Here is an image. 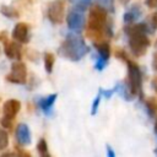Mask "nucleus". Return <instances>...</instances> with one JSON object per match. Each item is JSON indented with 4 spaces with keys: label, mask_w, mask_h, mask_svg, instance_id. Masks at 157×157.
I'll list each match as a JSON object with an SVG mask.
<instances>
[{
    "label": "nucleus",
    "mask_w": 157,
    "mask_h": 157,
    "mask_svg": "<svg viewBox=\"0 0 157 157\" xmlns=\"http://www.w3.org/2000/svg\"><path fill=\"white\" fill-rule=\"evenodd\" d=\"M4 43V52H5V55L9 58V59H12V60H20L22 58V48H21V44L20 42L17 40H9L5 39L2 40Z\"/></svg>",
    "instance_id": "9"
},
{
    "label": "nucleus",
    "mask_w": 157,
    "mask_h": 157,
    "mask_svg": "<svg viewBox=\"0 0 157 157\" xmlns=\"http://www.w3.org/2000/svg\"><path fill=\"white\" fill-rule=\"evenodd\" d=\"M152 66L155 70H157V53L153 55V60H152Z\"/></svg>",
    "instance_id": "27"
},
{
    "label": "nucleus",
    "mask_w": 157,
    "mask_h": 157,
    "mask_svg": "<svg viewBox=\"0 0 157 157\" xmlns=\"http://www.w3.org/2000/svg\"><path fill=\"white\" fill-rule=\"evenodd\" d=\"M155 152H156V155H157V150H156V151H155Z\"/></svg>",
    "instance_id": "32"
},
{
    "label": "nucleus",
    "mask_w": 157,
    "mask_h": 157,
    "mask_svg": "<svg viewBox=\"0 0 157 157\" xmlns=\"http://www.w3.org/2000/svg\"><path fill=\"white\" fill-rule=\"evenodd\" d=\"M0 54H1V49H0Z\"/></svg>",
    "instance_id": "33"
},
{
    "label": "nucleus",
    "mask_w": 157,
    "mask_h": 157,
    "mask_svg": "<svg viewBox=\"0 0 157 157\" xmlns=\"http://www.w3.org/2000/svg\"><path fill=\"white\" fill-rule=\"evenodd\" d=\"M153 128H155V132L157 134V115L155 118V124H153Z\"/></svg>",
    "instance_id": "29"
},
{
    "label": "nucleus",
    "mask_w": 157,
    "mask_h": 157,
    "mask_svg": "<svg viewBox=\"0 0 157 157\" xmlns=\"http://www.w3.org/2000/svg\"><path fill=\"white\" fill-rule=\"evenodd\" d=\"M151 22H152V26H153L155 28H157V11L152 15V17H151Z\"/></svg>",
    "instance_id": "25"
},
{
    "label": "nucleus",
    "mask_w": 157,
    "mask_h": 157,
    "mask_svg": "<svg viewBox=\"0 0 157 157\" xmlns=\"http://www.w3.org/2000/svg\"><path fill=\"white\" fill-rule=\"evenodd\" d=\"M156 48H157V42H156Z\"/></svg>",
    "instance_id": "31"
},
{
    "label": "nucleus",
    "mask_w": 157,
    "mask_h": 157,
    "mask_svg": "<svg viewBox=\"0 0 157 157\" xmlns=\"http://www.w3.org/2000/svg\"><path fill=\"white\" fill-rule=\"evenodd\" d=\"M141 13H142V12H141L140 7H139L137 5H135V6H132L131 9H129V10L124 13L123 20H124L125 23H132V22H135L136 20L140 18Z\"/></svg>",
    "instance_id": "14"
},
{
    "label": "nucleus",
    "mask_w": 157,
    "mask_h": 157,
    "mask_svg": "<svg viewBox=\"0 0 157 157\" xmlns=\"http://www.w3.org/2000/svg\"><path fill=\"white\" fill-rule=\"evenodd\" d=\"M7 145H9V135L4 129L0 128V152L5 150Z\"/></svg>",
    "instance_id": "20"
},
{
    "label": "nucleus",
    "mask_w": 157,
    "mask_h": 157,
    "mask_svg": "<svg viewBox=\"0 0 157 157\" xmlns=\"http://www.w3.org/2000/svg\"><path fill=\"white\" fill-rule=\"evenodd\" d=\"M107 153H108V156H109V157H114V155H115L110 146H107Z\"/></svg>",
    "instance_id": "26"
},
{
    "label": "nucleus",
    "mask_w": 157,
    "mask_h": 157,
    "mask_svg": "<svg viewBox=\"0 0 157 157\" xmlns=\"http://www.w3.org/2000/svg\"><path fill=\"white\" fill-rule=\"evenodd\" d=\"M65 15V1L64 0H53L47 9L48 20L54 25H60Z\"/></svg>",
    "instance_id": "6"
},
{
    "label": "nucleus",
    "mask_w": 157,
    "mask_h": 157,
    "mask_svg": "<svg viewBox=\"0 0 157 157\" xmlns=\"http://www.w3.org/2000/svg\"><path fill=\"white\" fill-rule=\"evenodd\" d=\"M12 38L22 44L29 42V27L25 22H18L12 29Z\"/></svg>",
    "instance_id": "11"
},
{
    "label": "nucleus",
    "mask_w": 157,
    "mask_h": 157,
    "mask_svg": "<svg viewBox=\"0 0 157 157\" xmlns=\"http://www.w3.org/2000/svg\"><path fill=\"white\" fill-rule=\"evenodd\" d=\"M129 1H130V0H120V2H121V4H124V5H126Z\"/></svg>",
    "instance_id": "30"
},
{
    "label": "nucleus",
    "mask_w": 157,
    "mask_h": 157,
    "mask_svg": "<svg viewBox=\"0 0 157 157\" xmlns=\"http://www.w3.org/2000/svg\"><path fill=\"white\" fill-rule=\"evenodd\" d=\"M58 94L56 93H52V94H48L45 97H40L38 101H37V104H38V108L44 113V114H49L54 103H55V99H56Z\"/></svg>",
    "instance_id": "13"
},
{
    "label": "nucleus",
    "mask_w": 157,
    "mask_h": 157,
    "mask_svg": "<svg viewBox=\"0 0 157 157\" xmlns=\"http://www.w3.org/2000/svg\"><path fill=\"white\" fill-rule=\"evenodd\" d=\"M90 52L88 45L86 44L85 39L77 34H67L65 40L58 49V53L70 60V61H78L81 60L87 53Z\"/></svg>",
    "instance_id": "3"
},
{
    "label": "nucleus",
    "mask_w": 157,
    "mask_h": 157,
    "mask_svg": "<svg viewBox=\"0 0 157 157\" xmlns=\"http://www.w3.org/2000/svg\"><path fill=\"white\" fill-rule=\"evenodd\" d=\"M145 105H146V109H147V112H148V114L151 117L156 115V112H157V99L156 98L147 99L146 103H145Z\"/></svg>",
    "instance_id": "19"
},
{
    "label": "nucleus",
    "mask_w": 157,
    "mask_h": 157,
    "mask_svg": "<svg viewBox=\"0 0 157 157\" xmlns=\"http://www.w3.org/2000/svg\"><path fill=\"white\" fill-rule=\"evenodd\" d=\"M85 22H86V18H85L83 11L75 9V7L69 11L67 17H66V23L71 31H74V32L82 31L85 27Z\"/></svg>",
    "instance_id": "8"
},
{
    "label": "nucleus",
    "mask_w": 157,
    "mask_h": 157,
    "mask_svg": "<svg viewBox=\"0 0 157 157\" xmlns=\"http://www.w3.org/2000/svg\"><path fill=\"white\" fill-rule=\"evenodd\" d=\"M6 81L15 85H25L27 82V67L21 60H16L11 65V72L5 76Z\"/></svg>",
    "instance_id": "5"
},
{
    "label": "nucleus",
    "mask_w": 157,
    "mask_h": 157,
    "mask_svg": "<svg viewBox=\"0 0 157 157\" xmlns=\"http://www.w3.org/2000/svg\"><path fill=\"white\" fill-rule=\"evenodd\" d=\"M54 63H55L54 54L53 53H49V52H45L44 53V69H45V71L48 74H50L53 71Z\"/></svg>",
    "instance_id": "16"
},
{
    "label": "nucleus",
    "mask_w": 157,
    "mask_h": 157,
    "mask_svg": "<svg viewBox=\"0 0 157 157\" xmlns=\"http://www.w3.org/2000/svg\"><path fill=\"white\" fill-rule=\"evenodd\" d=\"M87 34L94 42L103 40V34L112 37V27L108 21L107 10L102 6H93L88 13V25H87Z\"/></svg>",
    "instance_id": "1"
},
{
    "label": "nucleus",
    "mask_w": 157,
    "mask_h": 157,
    "mask_svg": "<svg viewBox=\"0 0 157 157\" xmlns=\"http://www.w3.org/2000/svg\"><path fill=\"white\" fill-rule=\"evenodd\" d=\"M98 5L105 9L107 11H114V0H97Z\"/></svg>",
    "instance_id": "21"
},
{
    "label": "nucleus",
    "mask_w": 157,
    "mask_h": 157,
    "mask_svg": "<svg viewBox=\"0 0 157 157\" xmlns=\"http://www.w3.org/2000/svg\"><path fill=\"white\" fill-rule=\"evenodd\" d=\"M102 97H103V96L98 92L97 97L94 98V101H93V103H92V109H91V114H92V115H94V114L97 113L98 107H99V103H101V98H102Z\"/></svg>",
    "instance_id": "22"
},
{
    "label": "nucleus",
    "mask_w": 157,
    "mask_h": 157,
    "mask_svg": "<svg viewBox=\"0 0 157 157\" xmlns=\"http://www.w3.org/2000/svg\"><path fill=\"white\" fill-rule=\"evenodd\" d=\"M146 5L151 9H157V0H146Z\"/></svg>",
    "instance_id": "24"
},
{
    "label": "nucleus",
    "mask_w": 157,
    "mask_h": 157,
    "mask_svg": "<svg viewBox=\"0 0 157 157\" xmlns=\"http://www.w3.org/2000/svg\"><path fill=\"white\" fill-rule=\"evenodd\" d=\"M98 92H99L104 98H107V99H108V98H110L114 93H117V86H115L114 88H110V90H103V88H99V90H98Z\"/></svg>",
    "instance_id": "23"
},
{
    "label": "nucleus",
    "mask_w": 157,
    "mask_h": 157,
    "mask_svg": "<svg viewBox=\"0 0 157 157\" xmlns=\"http://www.w3.org/2000/svg\"><path fill=\"white\" fill-rule=\"evenodd\" d=\"M37 151H38V153H39L40 156H43V157L50 156L49 152H48V145H47L45 139H40V140L38 141V144H37Z\"/></svg>",
    "instance_id": "18"
},
{
    "label": "nucleus",
    "mask_w": 157,
    "mask_h": 157,
    "mask_svg": "<svg viewBox=\"0 0 157 157\" xmlns=\"http://www.w3.org/2000/svg\"><path fill=\"white\" fill-rule=\"evenodd\" d=\"M125 34L129 38V47L135 56H142L146 54L150 47V39L147 37L148 27L146 23H136L125 27Z\"/></svg>",
    "instance_id": "2"
},
{
    "label": "nucleus",
    "mask_w": 157,
    "mask_h": 157,
    "mask_svg": "<svg viewBox=\"0 0 157 157\" xmlns=\"http://www.w3.org/2000/svg\"><path fill=\"white\" fill-rule=\"evenodd\" d=\"M21 109V103L17 99H7L2 105V118H6L9 120H15L16 115L18 114Z\"/></svg>",
    "instance_id": "10"
},
{
    "label": "nucleus",
    "mask_w": 157,
    "mask_h": 157,
    "mask_svg": "<svg viewBox=\"0 0 157 157\" xmlns=\"http://www.w3.org/2000/svg\"><path fill=\"white\" fill-rule=\"evenodd\" d=\"M0 13L7 18H18L20 17V12L15 7L9 6V5H1L0 6Z\"/></svg>",
    "instance_id": "15"
},
{
    "label": "nucleus",
    "mask_w": 157,
    "mask_h": 157,
    "mask_svg": "<svg viewBox=\"0 0 157 157\" xmlns=\"http://www.w3.org/2000/svg\"><path fill=\"white\" fill-rule=\"evenodd\" d=\"M15 136H16V141L22 146H27L31 144V130L27 124L23 123L18 124L15 130Z\"/></svg>",
    "instance_id": "12"
},
{
    "label": "nucleus",
    "mask_w": 157,
    "mask_h": 157,
    "mask_svg": "<svg viewBox=\"0 0 157 157\" xmlns=\"http://www.w3.org/2000/svg\"><path fill=\"white\" fill-rule=\"evenodd\" d=\"M152 87L155 88V91H156V93H157V77L153 78V81H152Z\"/></svg>",
    "instance_id": "28"
},
{
    "label": "nucleus",
    "mask_w": 157,
    "mask_h": 157,
    "mask_svg": "<svg viewBox=\"0 0 157 157\" xmlns=\"http://www.w3.org/2000/svg\"><path fill=\"white\" fill-rule=\"evenodd\" d=\"M94 47L97 49V53H98V58L96 60V70L98 71H102L108 60H109V56H110V45L108 42L105 40H98V42H94Z\"/></svg>",
    "instance_id": "7"
},
{
    "label": "nucleus",
    "mask_w": 157,
    "mask_h": 157,
    "mask_svg": "<svg viewBox=\"0 0 157 157\" xmlns=\"http://www.w3.org/2000/svg\"><path fill=\"white\" fill-rule=\"evenodd\" d=\"M69 2L75 7L81 11H85L86 9H88V6L92 4V0H69Z\"/></svg>",
    "instance_id": "17"
},
{
    "label": "nucleus",
    "mask_w": 157,
    "mask_h": 157,
    "mask_svg": "<svg viewBox=\"0 0 157 157\" xmlns=\"http://www.w3.org/2000/svg\"><path fill=\"white\" fill-rule=\"evenodd\" d=\"M117 56L123 58L128 64V82L126 83H128L131 93L134 96L142 97V88H141L142 74H141V70H140L139 65L135 64L134 61H131L129 58H126V55L124 53H121V52H117Z\"/></svg>",
    "instance_id": "4"
}]
</instances>
